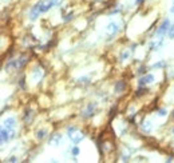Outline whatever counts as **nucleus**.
<instances>
[{
    "label": "nucleus",
    "mask_w": 174,
    "mask_h": 163,
    "mask_svg": "<svg viewBox=\"0 0 174 163\" xmlns=\"http://www.w3.org/2000/svg\"><path fill=\"white\" fill-rule=\"evenodd\" d=\"M16 161H17V159H16V158H15V156H11V158H10V159H8V162H16Z\"/></svg>",
    "instance_id": "a211bd4d"
},
{
    "label": "nucleus",
    "mask_w": 174,
    "mask_h": 163,
    "mask_svg": "<svg viewBox=\"0 0 174 163\" xmlns=\"http://www.w3.org/2000/svg\"><path fill=\"white\" fill-rule=\"evenodd\" d=\"M73 154H74V155H78V154H79V148L78 147H74L73 148Z\"/></svg>",
    "instance_id": "dca6fc26"
},
{
    "label": "nucleus",
    "mask_w": 174,
    "mask_h": 163,
    "mask_svg": "<svg viewBox=\"0 0 174 163\" xmlns=\"http://www.w3.org/2000/svg\"><path fill=\"white\" fill-rule=\"evenodd\" d=\"M165 114H166V111L165 110H159V116H163Z\"/></svg>",
    "instance_id": "f3484780"
},
{
    "label": "nucleus",
    "mask_w": 174,
    "mask_h": 163,
    "mask_svg": "<svg viewBox=\"0 0 174 163\" xmlns=\"http://www.w3.org/2000/svg\"><path fill=\"white\" fill-rule=\"evenodd\" d=\"M118 31H119V24L115 23V21H111V23L106 27L105 35H106L107 39H111V38H114V36L118 34Z\"/></svg>",
    "instance_id": "7ed1b4c3"
},
{
    "label": "nucleus",
    "mask_w": 174,
    "mask_h": 163,
    "mask_svg": "<svg viewBox=\"0 0 174 163\" xmlns=\"http://www.w3.org/2000/svg\"><path fill=\"white\" fill-rule=\"evenodd\" d=\"M169 28H170V20H165L162 24L159 26V28L157 31V35H165V34H167V31Z\"/></svg>",
    "instance_id": "423d86ee"
},
{
    "label": "nucleus",
    "mask_w": 174,
    "mask_h": 163,
    "mask_svg": "<svg viewBox=\"0 0 174 163\" xmlns=\"http://www.w3.org/2000/svg\"><path fill=\"white\" fill-rule=\"evenodd\" d=\"M79 82H88V78H80Z\"/></svg>",
    "instance_id": "6ab92c4d"
},
{
    "label": "nucleus",
    "mask_w": 174,
    "mask_h": 163,
    "mask_svg": "<svg viewBox=\"0 0 174 163\" xmlns=\"http://www.w3.org/2000/svg\"><path fill=\"white\" fill-rule=\"evenodd\" d=\"M154 82V76L151 75V74H149V75H146V76H143V78H141L139 79V86H146V84H150V83H153Z\"/></svg>",
    "instance_id": "0eeeda50"
},
{
    "label": "nucleus",
    "mask_w": 174,
    "mask_h": 163,
    "mask_svg": "<svg viewBox=\"0 0 174 163\" xmlns=\"http://www.w3.org/2000/svg\"><path fill=\"white\" fill-rule=\"evenodd\" d=\"M62 142H63V138H62V135L60 134H54L52 137L50 138V146H54V147H58V146H60Z\"/></svg>",
    "instance_id": "39448f33"
},
{
    "label": "nucleus",
    "mask_w": 174,
    "mask_h": 163,
    "mask_svg": "<svg viewBox=\"0 0 174 163\" xmlns=\"http://www.w3.org/2000/svg\"><path fill=\"white\" fill-rule=\"evenodd\" d=\"M44 137H46V130H39L36 133V138L38 139H43Z\"/></svg>",
    "instance_id": "ddd939ff"
},
{
    "label": "nucleus",
    "mask_w": 174,
    "mask_h": 163,
    "mask_svg": "<svg viewBox=\"0 0 174 163\" xmlns=\"http://www.w3.org/2000/svg\"><path fill=\"white\" fill-rule=\"evenodd\" d=\"M125 87H126V83H125V82H118V83L115 84V91H117V92H122L125 90Z\"/></svg>",
    "instance_id": "9d476101"
},
{
    "label": "nucleus",
    "mask_w": 174,
    "mask_h": 163,
    "mask_svg": "<svg viewBox=\"0 0 174 163\" xmlns=\"http://www.w3.org/2000/svg\"><path fill=\"white\" fill-rule=\"evenodd\" d=\"M173 134H174V130H173Z\"/></svg>",
    "instance_id": "4be33fe9"
},
{
    "label": "nucleus",
    "mask_w": 174,
    "mask_h": 163,
    "mask_svg": "<svg viewBox=\"0 0 174 163\" xmlns=\"http://www.w3.org/2000/svg\"><path fill=\"white\" fill-rule=\"evenodd\" d=\"M42 76H43V72H42V70H35L34 71V74H32V79H34V82H39L40 79H42Z\"/></svg>",
    "instance_id": "1a4fd4ad"
},
{
    "label": "nucleus",
    "mask_w": 174,
    "mask_h": 163,
    "mask_svg": "<svg viewBox=\"0 0 174 163\" xmlns=\"http://www.w3.org/2000/svg\"><path fill=\"white\" fill-rule=\"evenodd\" d=\"M26 62H27V56H21L19 59H16V60H11L6 66V70H19L26 64Z\"/></svg>",
    "instance_id": "f03ea898"
},
{
    "label": "nucleus",
    "mask_w": 174,
    "mask_h": 163,
    "mask_svg": "<svg viewBox=\"0 0 174 163\" xmlns=\"http://www.w3.org/2000/svg\"><path fill=\"white\" fill-rule=\"evenodd\" d=\"M162 44H163V39H158V42H157V40H154L153 44H151V49H155V48L158 49L161 46H162Z\"/></svg>",
    "instance_id": "9b49d317"
},
{
    "label": "nucleus",
    "mask_w": 174,
    "mask_h": 163,
    "mask_svg": "<svg viewBox=\"0 0 174 163\" xmlns=\"http://www.w3.org/2000/svg\"><path fill=\"white\" fill-rule=\"evenodd\" d=\"M94 110H95V106L90 105V106L87 107V110H86V115H84V116H91V115L94 114Z\"/></svg>",
    "instance_id": "f8f14e48"
},
{
    "label": "nucleus",
    "mask_w": 174,
    "mask_h": 163,
    "mask_svg": "<svg viewBox=\"0 0 174 163\" xmlns=\"http://www.w3.org/2000/svg\"><path fill=\"white\" fill-rule=\"evenodd\" d=\"M142 2H143V0H137L135 3H137V4H139V3H142Z\"/></svg>",
    "instance_id": "aec40b11"
},
{
    "label": "nucleus",
    "mask_w": 174,
    "mask_h": 163,
    "mask_svg": "<svg viewBox=\"0 0 174 163\" xmlns=\"http://www.w3.org/2000/svg\"><path fill=\"white\" fill-rule=\"evenodd\" d=\"M15 124H16V122L13 118H8V119L3 122V127H6V128H15Z\"/></svg>",
    "instance_id": "6e6552de"
},
{
    "label": "nucleus",
    "mask_w": 174,
    "mask_h": 163,
    "mask_svg": "<svg viewBox=\"0 0 174 163\" xmlns=\"http://www.w3.org/2000/svg\"><path fill=\"white\" fill-rule=\"evenodd\" d=\"M172 13H174V3H173V7H172Z\"/></svg>",
    "instance_id": "412c9836"
},
{
    "label": "nucleus",
    "mask_w": 174,
    "mask_h": 163,
    "mask_svg": "<svg viewBox=\"0 0 174 163\" xmlns=\"http://www.w3.org/2000/svg\"><path fill=\"white\" fill-rule=\"evenodd\" d=\"M150 130H151V123H150V122H145V123H143V131L149 133Z\"/></svg>",
    "instance_id": "4468645a"
},
{
    "label": "nucleus",
    "mask_w": 174,
    "mask_h": 163,
    "mask_svg": "<svg viewBox=\"0 0 174 163\" xmlns=\"http://www.w3.org/2000/svg\"><path fill=\"white\" fill-rule=\"evenodd\" d=\"M129 56H130V52H123L122 55H120V60H126Z\"/></svg>",
    "instance_id": "2eb2a0df"
},
{
    "label": "nucleus",
    "mask_w": 174,
    "mask_h": 163,
    "mask_svg": "<svg viewBox=\"0 0 174 163\" xmlns=\"http://www.w3.org/2000/svg\"><path fill=\"white\" fill-rule=\"evenodd\" d=\"M13 128H6V127H3L2 128V144L4 143H7V142H10V140L13 138Z\"/></svg>",
    "instance_id": "20e7f679"
},
{
    "label": "nucleus",
    "mask_w": 174,
    "mask_h": 163,
    "mask_svg": "<svg viewBox=\"0 0 174 163\" xmlns=\"http://www.w3.org/2000/svg\"><path fill=\"white\" fill-rule=\"evenodd\" d=\"M67 135H68L71 142H74V143H79L80 140L84 138L82 131H79L77 127H68L67 128Z\"/></svg>",
    "instance_id": "f257e3e1"
}]
</instances>
